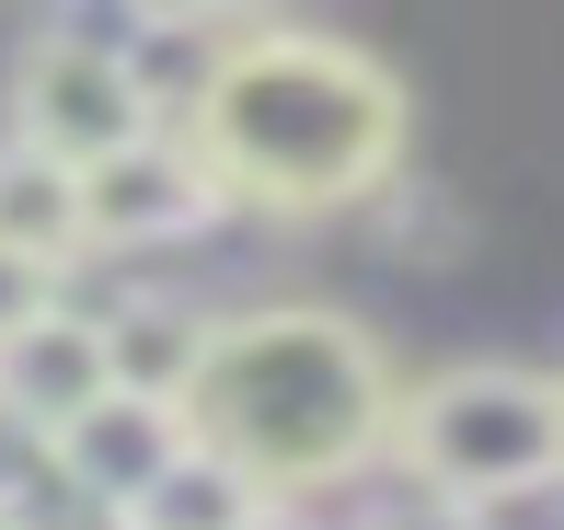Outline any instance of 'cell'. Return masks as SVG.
Listing matches in <instances>:
<instances>
[{"label":"cell","mask_w":564,"mask_h":530,"mask_svg":"<svg viewBox=\"0 0 564 530\" xmlns=\"http://www.w3.org/2000/svg\"><path fill=\"white\" fill-rule=\"evenodd\" d=\"M392 358L357 312H323V300H265V312L208 323L185 392H173V426L185 450L230 462L265 508H300L323 485H357V473L392 450Z\"/></svg>","instance_id":"cell-1"},{"label":"cell","mask_w":564,"mask_h":530,"mask_svg":"<svg viewBox=\"0 0 564 530\" xmlns=\"http://www.w3.org/2000/svg\"><path fill=\"white\" fill-rule=\"evenodd\" d=\"M185 150L219 208L323 219L392 185L403 162V82L346 35L312 23H242L185 105Z\"/></svg>","instance_id":"cell-2"},{"label":"cell","mask_w":564,"mask_h":530,"mask_svg":"<svg viewBox=\"0 0 564 530\" xmlns=\"http://www.w3.org/2000/svg\"><path fill=\"white\" fill-rule=\"evenodd\" d=\"M392 450L415 496L438 508H519V496L564 485V381L542 369H438L426 392L392 403Z\"/></svg>","instance_id":"cell-3"},{"label":"cell","mask_w":564,"mask_h":530,"mask_svg":"<svg viewBox=\"0 0 564 530\" xmlns=\"http://www.w3.org/2000/svg\"><path fill=\"white\" fill-rule=\"evenodd\" d=\"M127 139H150V93L127 82V35H105V23H46L23 46V69H12V150H35L58 173H93Z\"/></svg>","instance_id":"cell-4"},{"label":"cell","mask_w":564,"mask_h":530,"mask_svg":"<svg viewBox=\"0 0 564 530\" xmlns=\"http://www.w3.org/2000/svg\"><path fill=\"white\" fill-rule=\"evenodd\" d=\"M69 185H82V242H185V231H208V219H219L196 150L162 139V128L127 139V150H105V162L69 173Z\"/></svg>","instance_id":"cell-5"},{"label":"cell","mask_w":564,"mask_h":530,"mask_svg":"<svg viewBox=\"0 0 564 530\" xmlns=\"http://www.w3.org/2000/svg\"><path fill=\"white\" fill-rule=\"evenodd\" d=\"M185 462V426H173V403H127V392H105L93 415H69L58 439H46V473H58L82 508H139L162 473Z\"/></svg>","instance_id":"cell-6"},{"label":"cell","mask_w":564,"mask_h":530,"mask_svg":"<svg viewBox=\"0 0 564 530\" xmlns=\"http://www.w3.org/2000/svg\"><path fill=\"white\" fill-rule=\"evenodd\" d=\"M105 403V323L93 312H35L12 346H0V415L23 426V439H58L69 415H93Z\"/></svg>","instance_id":"cell-7"},{"label":"cell","mask_w":564,"mask_h":530,"mask_svg":"<svg viewBox=\"0 0 564 530\" xmlns=\"http://www.w3.org/2000/svg\"><path fill=\"white\" fill-rule=\"evenodd\" d=\"M196 346H208V312H185V300H127L105 323V392L127 403H173L196 369Z\"/></svg>","instance_id":"cell-8"},{"label":"cell","mask_w":564,"mask_h":530,"mask_svg":"<svg viewBox=\"0 0 564 530\" xmlns=\"http://www.w3.org/2000/svg\"><path fill=\"white\" fill-rule=\"evenodd\" d=\"M0 255L46 266V277L82 255V185L58 162H35V150H0Z\"/></svg>","instance_id":"cell-9"},{"label":"cell","mask_w":564,"mask_h":530,"mask_svg":"<svg viewBox=\"0 0 564 530\" xmlns=\"http://www.w3.org/2000/svg\"><path fill=\"white\" fill-rule=\"evenodd\" d=\"M253 519H265V496H253L230 462H208V450H185L139 508H116V530H253Z\"/></svg>","instance_id":"cell-10"},{"label":"cell","mask_w":564,"mask_h":530,"mask_svg":"<svg viewBox=\"0 0 564 530\" xmlns=\"http://www.w3.org/2000/svg\"><path fill=\"white\" fill-rule=\"evenodd\" d=\"M35 312H58V277H46V266H12V255H0V346H12V335H23Z\"/></svg>","instance_id":"cell-11"},{"label":"cell","mask_w":564,"mask_h":530,"mask_svg":"<svg viewBox=\"0 0 564 530\" xmlns=\"http://www.w3.org/2000/svg\"><path fill=\"white\" fill-rule=\"evenodd\" d=\"M369 530H484L473 508H438V496H392V508H369Z\"/></svg>","instance_id":"cell-12"},{"label":"cell","mask_w":564,"mask_h":530,"mask_svg":"<svg viewBox=\"0 0 564 530\" xmlns=\"http://www.w3.org/2000/svg\"><path fill=\"white\" fill-rule=\"evenodd\" d=\"M253 530H300V519H289V508H265V519H253Z\"/></svg>","instance_id":"cell-13"},{"label":"cell","mask_w":564,"mask_h":530,"mask_svg":"<svg viewBox=\"0 0 564 530\" xmlns=\"http://www.w3.org/2000/svg\"><path fill=\"white\" fill-rule=\"evenodd\" d=\"M12 530H35V519H12Z\"/></svg>","instance_id":"cell-14"}]
</instances>
